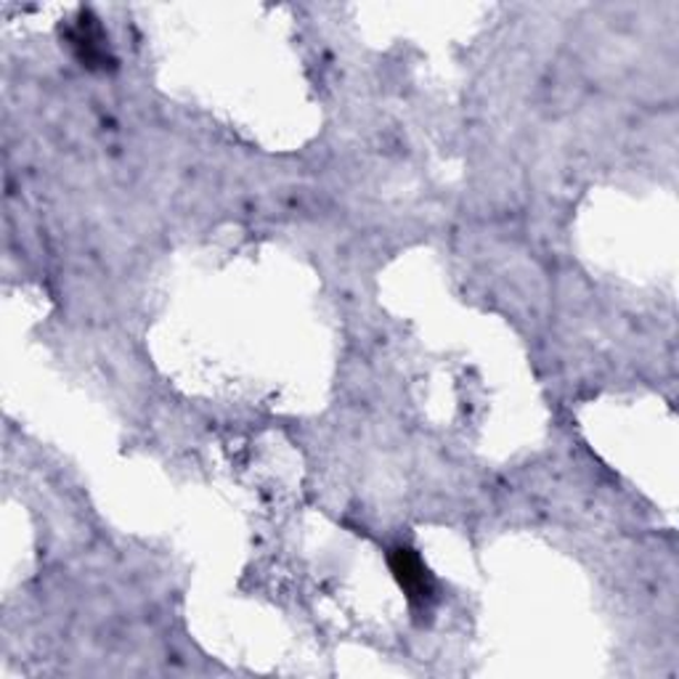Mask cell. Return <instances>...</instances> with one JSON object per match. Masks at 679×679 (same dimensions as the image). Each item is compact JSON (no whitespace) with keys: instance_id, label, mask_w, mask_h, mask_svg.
I'll return each instance as SVG.
<instances>
[{"instance_id":"1","label":"cell","mask_w":679,"mask_h":679,"mask_svg":"<svg viewBox=\"0 0 679 679\" xmlns=\"http://www.w3.org/2000/svg\"><path fill=\"white\" fill-rule=\"evenodd\" d=\"M390 568H394L398 584H401V590L409 594L411 603L424 605L430 597H433V584H430L428 571H424L422 560L417 558L414 550H407V547L396 550L394 558H390Z\"/></svg>"}]
</instances>
